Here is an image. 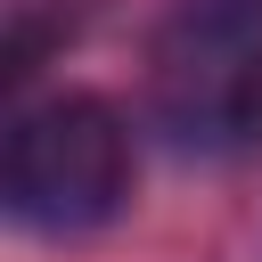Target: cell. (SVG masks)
I'll return each mask as SVG.
<instances>
[{
    "instance_id": "6da1fadb",
    "label": "cell",
    "mask_w": 262,
    "mask_h": 262,
    "mask_svg": "<svg viewBox=\"0 0 262 262\" xmlns=\"http://www.w3.org/2000/svg\"><path fill=\"white\" fill-rule=\"evenodd\" d=\"M0 205L33 237H82L106 229L131 205V131L106 98L57 90L25 106L0 139Z\"/></svg>"
}]
</instances>
